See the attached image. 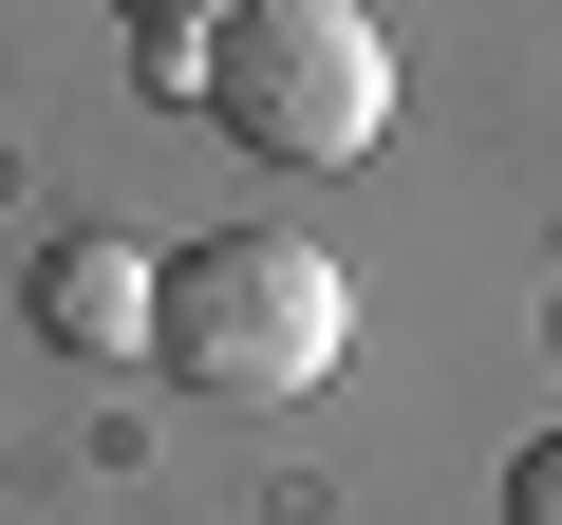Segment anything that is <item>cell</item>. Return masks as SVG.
<instances>
[{"label":"cell","instance_id":"cell-5","mask_svg":"<svg viewBox=\"0 0 562 525\" xmlns=\"http://www.w3.org/2000/svg\"><path fill=\"white\" fill-rule=\"evenodd\" d=\"M506 525H562V432H525V450H506Z\"/></svg>","mask_w":562,"mask_h":525},{"label":"cell","instance_id":"cell-3","mask_svg":"<svg viewBox=\"0 0 562 525\" xmlns=\"http://www.w3.org/2000/svg\"><path fill=\"white\" fill-rule=\"evenodd\" d=\"M38 338L57 357H150V301H169V262L150 244H113V225H76V244H38Z\"/></svg>","mask_w":562,"mask_h":525},{"label":"cell","instance_id":"cell-2","mask_svg":"<svg viewBox=\"0 0 562 525\" xmlns=\"http://www.w3.org/2000/svg\"><path fill=\"white\" fill-rule=\"evenodd\" d=\"M206 113H225L262 169H375V132H394L375 0H244V20L206 38Z\"/></svg>","mask_w":562,"mask_h":525},{"label":"cell","instance_id":"cell-6","mask_svg":"<svg viewBox=\"0 0 562 525\" xmlns=\"http://www.w3.org/2000/svg\"><path fill=\"white\" fill-rule=\"evenodd\" d=\"M543 357H562V262H543Z\"/></svg>","mask_w":562,"mask_h":525},{"label":"cell","instance_id":"cell-1","mask_svg":"<svg viewBox=\"0 0 562 525\" xmlns=\"http://www.w3.org/2000/svg\"><path fill=\"white\" fill-rule=\"evenodd\" d=\"M150 357H169L188 394H225V413H281V394H319V376L357 357V282H338L301 225H225V244L169 262Z\"/></svg>","mask_w":562,"mask_h":525},{"label":"cell","instance_id":"cell-4","mask_svg":"<svg viewBox=\"0 0 562 525\" xmlns=\"http://www.w3.org/2000/svg\"><path fill=\"white\" fill-rule=\"evenodd\" d=\"M113 20H132L150 57H206V20H244V0H113Z\"/></svg>","mask_w":562,"mask_h":525}]
</instances>
